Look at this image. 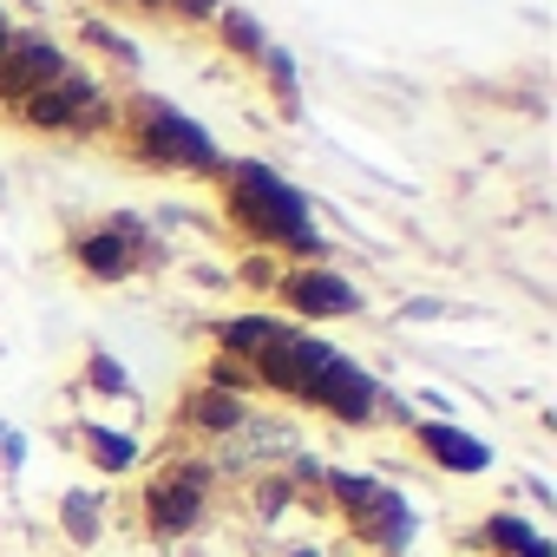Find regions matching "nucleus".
Wrapping results in <instances>:
<instances>
[{"label": "nucleus", "instance_id": "nucleus-23", "mask_svg": "<svg viewBox=\"0 0 557 557\" xmlns=\"http://www.w3.org/2000/svg\"><path fill=\"white\" fill-rule=\"evenodd\" d=\"M400 315H407V322H440V315H453V309L433 302V296H413V302H400Z\"/></svg>", "mask_w": 557, "mask_h": 557}, {"label": "nucleus", "instance_id": "nucleus-10", "mask_svg": "<svg viewBox=\"0 0 557 557\" xmlns=\"http://www.w3.org/2000/svg\"><path fill=\"white\" fill-rule=\"evenodd\" d=\"M413 446H420L433 466L459 472V479H472V472L492 466V446H485L479 433H466L459 420H413Z\"/></svg>", "mask_w": 557, "mask_h": 557}, {"label": "nucleus", "instance_id": "nucleus-17", "mask_svg": "<svg viewBox=\"0 0 557 557\" xmlns=\"http://www.w3.org/2000/svg\"><path fill=\"white\" fill-rule=\"evenodd\" d=\"M99 518H106V505H99L92 492H66V498H60V524H66V537H73V544H92V537L106 531Z\"/></svg>", "mask_w": 557, "mask_h": 557}, {"label": "nucleus", "instance_id": "nucleus-18", "mask_svg": "<svg viewBox=\"0 0 557 557\" xmlns=\"http://www.w3.org/2000/svg\"><path fill=\"white\" fill-rule=\"evenodd\" d=\"M86 387H92V394H112V400H132V374H125L119 355H106V348L86 355Z\"/></svg>", "mask_w": 557, "mask_h": 557}, {"label": "nucleus", "instance_id": "nucleus-5", "mask_svg": "<svg viewBox=\"0 0 557 557\" xmlns=\"http://www.w3.org/2000/svg\"><path fill=\"white\" fill-rule=\"evenodd\" d=\"M210 459H164V472L145 479V531L151 537H184L197 531L203 505H210Z\"/></svg>", "mask_w": 557, "mask_h": 557}, {"label": "nucleus", "instance_id": "nucleus-6", "mask_svg": "<svg viewBox=\"0 0 557 557\" xmlns=\"http://www.w3.org/2000/svg\"><path fill=\"white\" fill-rule=\"evenodd\" d=\"M335 355H342L335 342H322V335H309V329L289 322L283 335H275V348H262V361H256V387L275 394V400L309 407V400H315V381L329 374Z\"/></svg>", "mask_w": 557, "mask_h": 557}, {"label": "nucleus", "instance_id": "nucleus-15", "mask_svg": "<svg viewBox=\"0 0 557 557\" xmlns=\"http://www.w3.org/2000/svg\"><path fill=\"white\" fill-rule=\"evenodd\" d=\"M210 27H216V40H223V47H230L243 66H262V53L275 47V40L262 34V21H256V14H243V8H223Z\"/></svg>", "mask_w": 557, "mask_h": 557}, {"label": "nucleus", "instance_id": "nucleus-12", "mask_svg": "<svg viewBox=\"0 0 557 557\" xmlns=\"http://www.w3.org/2000/svg\"><path fill=\"white\" fill-rule=\"evenodd\" d=\"M289 322L283 315H269V309H236V315H216L210 322V342L216 355H236V361H262V348H275V335H283Z\"/></svg>", "mask_w": 557, "mask_h": 557}, {"label": "nucleus", "instance_id": "nucleus-21", "mask_svg": "<svg viewBox=\"0 0 557 557\" xmlns=\"http://www.w3.org/2000/svg\"><path fill=\"white\" fill-rule=\"evenodd\" d=\"M236 275H243L249 289H262V296H269V289H275V275H283V256H269V249H249V256L236 262Z\"/></svg>", "mask_w": 557, "mask_h": 557}, {"label": "nucleus", "instance_id": "nucleus-16", "mask_svg": "<svg viewBox=\"0 0 557 557\" xmlns=\"http://www.w3.org/2000/svg\"><path fill=\"white\" fill-rule=\"evenodd\" d=\"M203 387L236 394V400H256V394H262V387H256V368L236 361V355H210V361H203Z\"/></svg>", "mask_w": 557, "mask_h": 557}, {"label": "nucleus", "instance_id": "nucleus-3", "mask_svg": "<svg viewBox=\"0 0 557 557\" xmlns=\"http://www.w3.org/2000/svg\"><path fill=\"white\" fill-rule=\"evenodd\" d=\"M158 262H164V243L132 210H112L99 230H79L73 236V269L86 275V283H125V275L158 269Z\"/></svg>", "mask_w": 557, "mask_h": 557}, {"label": "nucleus", "instance_id": "nucleus-22", "mask_svg": "<svg viewBox=\"0 0 557 557\" xmlns=\"http://www.w3.org/2000/svg\"><path fill=\"white\" fill-rule=\"evenodd\" d=\"M223 8H230V0H164V14H177V21H190V27H210Z\"/></svg>", "mask_w": 557, "mask_h": 557}, {"label": "nucleus", "instance_id": "nucleus-4", "mask_svg": "<svg viewBox=\"0 0 557 557\" xmlns=\"http://www.w3.org/2000/svg\"><path fill=\"white\" fill-rule=\"evenodd\" d=\"M269 296L283 302L296 322H309V335H315L322 322H355V315H368L361 283H348L335 262H283V275H275Z\"/></svg>", "mask_w": 557, "mask_h": 557}, {"label": "nucleus", "instance_id": "nucleus-13", "mask_svg": "<svg viewBox=\"0 0 557 557\" xmlns=\"http://www.w3.org/2000/svg\"><path fill=\"white\" fill-rule=\"evenodd\" d=\"M79 446H86L92 472H106V479H119V472L138 466V440L119 433V426H106V420H79Z\"/></svg>", "mask_w": 557, "mask_h": 557}, {"label": "nucleus", "instance_id": "nucleus-7", "mask_svg": "<svg viewBox=\"0 0 557 557\" xmlns=\"http://www.w3.org/2000/svg\"><path fill=\"white\" fill-rule=\"evenodd\" d=\"M329 492H335V505L348 511V524H355L368 544H381V550H407V537H413V511H407V498H400L394 485H381V479H368V472H335Z\"/></svg>", "mask_w": 557, "mask_h": 557}, {"label": "nucleus", "instance_id": "nucleus-26", "mask_svg": "<svg viewBox=\"0 0 557 557\" xmlns=\"http://www.w3.org/2000/svg\"><path fill=\"white\" fill-rule=\"evenodd\" d=\"M0 440H8V426H0Z\"/></svg>", "mask_w": 557, "mask_h": 557}, {"label": "nucleus", "instance_id": "nucleus-14", "mask_svg": "<svg viewBox=\"0 0 557 557\" xmlns=\"http://www.w3.org/2000/svg\"><path fill=\"white\" fill-rule=\"evenodd\" d=\"M479 544H492V557H550V537L531 518H518V511H492Z\"/></svg>", "mask_w": 557, "mask_h": 557}, {"label": "nucleus", "instance_id": "nucleus-9", "mask_svg": "<svg viewBox=\"0 0 557 557\" xmlns=\"http://www.w3.org/2000/svg\"><path fill=\"white\" fill-rule=\"evenodd\" d=\"M381 394H387V387H381L361 361L335 355L329 374L315 381V400H309V407H322V413L342 420V426H374V420H381Z\"/></svg>", "mask_w": 557, "mask_h": 557}, {"label": "nucleus", "instance_id": "nucleus-24", "mask_svg": "<svg viewBox=\"0 0 557 557\" xmlns=\"http://www.w3.org/2000/svg\"><path fill=\"white\" fill-rule=\"evenodd\" d=\"M0 459L21 466V459H27V440H21V433H8V440H0Z\"/></svg>", "mask_w": 557, "mask_h": 557}, {"label": "nucleus", "instance_id": "nucleus-20", "mask_svg": "<svg viewBox=\"0 0 557 557\" xmlns=\"http://www.w3.org/2000/svg\"><path fill=\"white\" fill-rule=\"evenodd\" d=\"M262 73H269L275 99H283V112H296V60H289L283 47H269V53H262Z\"/></svg>", "mask_w": 557, "mask_h": 557}, {"label": "nucleus", "instance_id": "nucleus-11", "mask_svg": "<svg viewBox=\"0 0 557 557\" xmlns=\"http://www.w3.org/2000/svg\"><path fill=\"white\" fill-rule=\"evenodd\" d=\"M177 426L210 433V440H230V433H249V426H256V413H249V400H236V394L190 387V394L177 400Z\"/></svg>", "mask_w": 557, "mask_h": 557}, {"label": "nucleus", "instance_id": "nucleus-2", "mask_svg": "<svg viewBox=\"0 0 557 557\" xmlns=\"http://www.w3.org/2000/svg\"><path fill=\"white\" fill-rule=\"evenodd\" d=\"M119 132H125V145H132V158L138 164H151V171H184V177H223V145L190 119V112H177L171 99H151V92H132V99H119Z\"/></svg>", "mask_w": 557, "mask_h": 557}, {"label": "nucleus", "instance_id": "nucleus-19", "mask_svg": "<svg viewBox=\"0 0 557 557\" xmlns=\"http://www.w3.org/2000/svg\"><path fill=\"white\" fill-rule=\"evenodd\" d=\"M79 34H86V47H99L112 66H138V60H145V53H138L119 27H106V21H79Z\"/></svg>", "mask_w": 557, "mask_h": 557}, {"label": "nucleus", "instance_id": "nucleus-8", "mask_svg": "<svg viewBox=\"0 0 557 557\" xmlns=\"http://www.w3.org/2000/svg\"><path fill=\"white\" fill-rule=\"evenodd\" d=\"M66 73H73V53H66L53 34L14 27L8 47H0V106H14V99H27V92H40V86H60Z\"/></svg>", "mask_w": 557, "mask_h": 557}, {"label": "nucleus", "instance_id": "nucleus-1", "mask_svg": "<svg viewBox=\"0 0 557 557\" xmlns=\"http://www.w3.org/2000/svg\"><path fill=\"white\" fill-rule=\"evenodd\" d=\"M216 184H223V210H230V223L249 236V249L302 256V262H322V256H329L309 197H302L289 177H275L262 158H230Z\"/></svg>", "mask_w": 557, "mask_h": 557}, {"label": "nucleus", "instance_id": "nucleus-25", "mask_svg": "<svg viewBox=\"0 0 557 557\" xmlns=\"http://www.w3.org/2000/svg\"><path fill=\"white\" fill-rule=\"evenodd\" d=\"M8 34H14V21H8V8H0V47H8Z\"/></svg>", "mask_w": 557, "mask_h": 557}]
</instances>
